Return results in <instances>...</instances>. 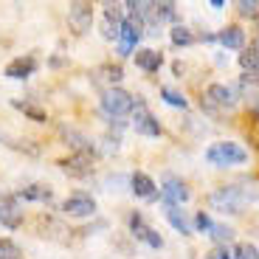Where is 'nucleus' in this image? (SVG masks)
<instances>
[{"label": "nucleus", "instance_id": "1", "mask_svg": "<svg viewBox=\"0 0 259 259\" xmlns=\"http://www.w3.org/2000/svg\"><path fill=\"white\" fill-rule=\"evenodd\" d=\"M206 161L211 166H237L248 161V152L234 141H217L206 149Z\"/></svg>", "mask_w": 259, "mask_h": 259}, {"label": "nucleus", "instance_id": "2", "mask_svg": "<svg viewBox=\"0 0 259 259\" xmlns=\"http://www.w3.org/2000/svg\"><path fill=\"white\" fill-rule=\"evenodd\" d=\"M234 104H237V96H234L231 88H226V84L214 82L206 88V93H203L200 99V107L206 113H211V116H220L223 110H231Z\"/></svg>", "mask_w": 259, "mask_h": 259}, {"label": "nucleus", "instance_id": "3", "mask_svg": "<svg viewBox=\"0 0 259 259\" xmlns=\"http://www.w3.org/2000/svg\"><path fill=\"white\" fill-rule=\"evenodd\" d=\"M211 206L217 211H226V214H240V208L245 206V194L240 192L237 186H223L217 192H211Z\"/></svg>", "mask_w": 259, "mask_h": 259}, {"label": "nucleus", "instance_id": "4", "mask_svg": "<svg viewBox=\"0 0 259 259\" xmlns=\"http://www.w3.org/2000/svg\"><path fill=\"white\" fill-rule=\"evenodd\" d=\"M102 107L107 116H127V113H133V107H136V99L130 96L127 91H121V88H110V91H104L102 96Z\"/></svg>", "mask_w": 259, "mask_h": 259}, {"label": "nucleus", "instance_id": "5", "mask_svg": "<svg viewBox=\"0 0 259 259\" xmlns=\"http://www.w3.org/2000/svg\"><path fill=\"white\" fill-rule=\"evenodd\" d=\"M136 116H133V127H136V133H141V136L147 138H155L161 136V124H158V118L149 113V107L144 102H136Z\"/></svg>", "mask_w": 259, "mask_h": 259}, {"label": "nucleus", "instance_id": "6", "mask_svg": "<svg viewBox=\"0 0 259 259\" xmlns=\"http://www.w3.org/2000/svg\"><path fill=\"white\" fill-rule=\"evenodd\" d=\"M91 23H93V6L91 3H71L68 6V26L73 28L76 34H88L91 31Z\"/></svg>", "mask_w": 259, "mask_h": 259}, {"label": "nucleus", "instance_id": "7", "mask_svg": "<svg viewBox=\"0 0 259 259\" xmlns=\"http://www.w3.org/2000/svg\"><path fill=\"white\" fill-rule=\"evenodd\" d=\"M59 166L71 178H88L93 172V152H73L71 158L59 161Z\"/></svg>", "mask_w": 259, "mask_h": 259}, {"label": "nucleus", "instance_id": "8", "mask_svg": "<svg viewBox=\"0 0 259 259\" xmlns=\"http://www.w3.org/2000/svg\"><path fill=\"white\" fill-rule=\"evenodd\" d=\"M0 223L6 228H20L23 226V208L17 203V194H0Z\"/></svg>", "mask_w": 259, "mask_h": 259}, {"label": "nucleus", "instance_id": "9", "mask_svg": "<svg viewBox=\"0 0 259 259\" xmlns=\"http://www.w3.org/2000/svg\"><path fill=\"white\" fill-rule=\"evenodd\" d=\"M138 37H141V20L130 17L121 23V28H118V54H133V48H136Z\"/></svg>", "mask_w": 259, "mask_h": 259}, {"label": "nucleus", "instance_id": "10", "mask_svg": "<svg viewBox=\"0 0 259 259\" xmlns=\"http://www.w3.org/2000/svg\"><path fill=\"white\" fill-rule=\"evenodd\" d=\"M62 211L68 214V217H91V214L96 211V200H93L91 194L76 192L62 203Z\"/></svg>", "mask_w": 259, "mask_h": 259}, {"label": "nucleus", "instance_id": "11", "mask_svg": "<svg viewBox=\"0 0 259 259\" xmlns=\"http://www.w3.org/2000/svg\"><path fill=\"white\" fill-rule=\"evenodd\" d=\"M163 203L166 206H181V203L189 200V189L183 181H178L175 175H166L163 178V192H161Z\"/></svg>", "mask_w": 259, "mask_h": 259}, {"label": "nucleus", "instance_id": "12", "mask_svg": "<svg viewBox=\"0 0 259 259\" xmlns=\"http://www.w3.org/2000/svg\"><path fill=\"white\" fill-rule=\"evenodd\" d=\"M130 228H133V237H136V240H144L147 245H152V248H161L163 245L161 234H155L149 226H144V220H141V214H138V211L130 217Z\"/></svg>", "mask_w": 259, "mask_h": 259}, {"label": "nucleus", "instance_id": "13", "mask_svg": "<svg viewBox=\"0 0 259 259\" xmlns=\"http://www.w3.org/2000/svg\"><path fill=\"white\" fill-rule=\"evenodd\" d=\"M121 9L113 6V3H107L104 6V20H102V34L107 39H118V28H121Z\"/></svg>", "mask_w": 259, "mask_h": 259}, {"label": "nucleus", "instance_id": "14", "mask_svg": "<svg viewBox=\"0 0 259 259\" xmlns=\"http://www.w3.org/2000/svg\"><path fill=\"white\" fill-rule=\"evenodd\" d=\"M37 71V59L34 57H17V59H12V62L6 65V76L9 79H28L31 73Z\"/></svg>", "mask_w": 259, "mask_h": 259}, {"label": "nucleus", "instance_id": "15", "mask_svg": "<svg viewBox=\"0 0 259 259\" xmlns=\"http://www.w3.org/2000/svg\"><path fill=\"white\" fill-rule=\"evenodd\" d=\"M136 65L141 68V71H147V73H155L158 68L163 65V54L152 51V48H141V51H136Z\"/></svg>", "mask_w": 259, "mask_h": 259}, {"label": "nucleus", "instance_id": "16", "mask_svg": "<svg viewBox=\"0 0 259 259\" xmlns=\"http://www.w3.org/2000/svg\"><path fill=\"white\" fill-rule=\"evenodd\" d=\"M130 186H133V192H136L138 197H144V200H152V197H155V181L149 175H144V172H136V175L130 178Z\"/></svg>", "mask_w": 259, "mask_h": 259}, {"label": "nucleus", "instance_id": "17", "mask_svg": "<svg viewBox=\"0 0 259 259\" xmlns=\"http://www.w3.org/2000/svg\"><path fill=\"white\" fill-rule=\"evenodd\" d=\"M166 220L181 234H192V223H189L186 211H181V206H166Z\"/></svg>", "mask_w": 259, "mask_h": 259}, {"label": "nucleus", "instance_id": "18", "mask_svg": "<svg viewBox=\"0 0 259 259\" xmlns=\"http://www.w3.org/2000/svg\"><path fill=\"white\" fill-rule=\"evenodd\" d=\"M217 39H220L226 48H242V42H245V34H242L240 26H228V28H223V31L217 34Z\"/></svg>", "mask_w": 259, "mask_h": 259}, {"label": "nucleus", "instance_id": "19", "mask_svg": "<svg viewBox=\"0 0 259 259\" xmlns=\"http://www.w3.org/2000/svg\"><path fill=\"white\" fill-rule=\"evenodd\" d=\"M240 65L245 73H256L259 71V48L256 46H248L245 51L240 54Z\"/></svg>", "mask_w": 259, "mask_h": 259}, {"label": "nucleus", "instance_id": "20", "mask_svg": "<svg viewBox=\"0 0 259 259\" xmlns=\"http://www.w3.org/2000/svg\"><path fill=\"white\" fill-rule=\"evenodd\" d=\"M51 194H54L51 189H48V186H39V183L20 189V197H26V200H51Z\"/></svg>", "mask_w": 259, "mask_h": 259}, {"label": "nucleus", "instance_id": "21", "mask_svg": "<svg viewBox=\"0 0 259 259\" xmlns=\"http://www.w3.org/2000/svg\"><path fill=\"white\" fill-rule=\"evenodd\" d=\"M208 237L217 242H228L234 237V231L228 226H223V223H211V228H208Z\"/></svg>", "mask_w": 259, "mask_h": 259}, {"label": "nucleus", "instance_id": "22", "mask_svg": "<svg viewBox=\"0 0 259 259\" xmlns=\"http://www.w3.org/2000/svg\"><path fill=\"white\" fill-rule=\"evenodd\" d=\"M14 107H17V110H23L28 118H34V121H46V110H39L37 104H28V102H14Z\"/></svg>", "mask_w": 259, "mask_h": 259}, {"label": "nucleus", "instance_id": "23", "mask_svg": "<svg viewBox=\"0 0 259 259\" xmlns=\"http://www.w3.org/2000/svg\"><path fill=\"white\" fill-rule=\"evenodd\" d=\"M169 37H172V42H175V46H192V42H194L192 31H189V28H183V26H175Z\"/></svg>", "mask_w": 259, "mask_h": 259}, {"label": "nucleus", "instance_id": "24", "mask_svg": "<svg viewBox=\"0 0 259 259\" xmlns=\"http://www.w3.org/2000/svg\"><path fill=\"white\" fill-rule=\"evenodd\" d=\"M161 96L166 104H172V107H186V99H183V93H178L175 88H161Z\"/></svg>", "mask_w": 259, "mask_h": 259}, {"label": "nucleus", "instance_id": "25", "mask_svg": "<svg viewBox=\"0 0 259 259\" xmlns=\"http://www.w3.org/2000/svg\"><path fill=\"white\" fill-rule=\"evenodd\" d=\"M0 259H23V253L12 240H0Z\"/></svg>", "mask_w": 259, "mask_h": 259}, {"label": "nucleus", "instance_id": "26", "mask_svg": "<svg viewBox=\"0 0 259 259\" xmlns=\"http://www.w3.org/2000/svg\"><path fill=\"white\" fill-rule=\"evenodd\" d=\"M237 9H240L242 17H256V14H259V3H256V0H240Z\"/></svg>", "mask_w": 259, "mask_h": 259}, {"label": "nucleus", "instance_id": "27", "mask_svg": "<svg viewBox=\"0 0 259 259\" xmlns=\"http://www.w3.org/2000/svg\"><path fill=\"white\" fill-rule=\"evenodd\" d=\"M234 259H259V251L251 242H242V245H237V256Z\"/></svg>", "mask_w": 259, "mask_h": 259}, {"label": "nucleus", "instance_id": "28", "mask_svg": "<svg viewBox=\"0 0 259 259\" xmlns=\"http://www.w3.org/2000/svg\"><path fill=\"white\" fill-rule=\"evenodd\" d=\"M104 73H107V82H118V79L124 76L121 65H107V68H104Z\"/></svg>", "mask_w": 259, "mask_h": 259}, {"label": "nucleus", "instance_id": "29", "mask_svg": "<svg viewBox=\"0 0 259 259\" xmlns=\"http://www.w3.org/2000/svg\"><path fill=\"white\" fill-rule=\"evenodd\" d=\"M194 223H197V228H200V231H208V228H211V220H208V214H206V211H197Z\"/></svg>", "mask_w": 259, "mask_h": 259}, {"label": "nucleus", "instance_id": "30", "mask_svg": "<svg viewBox=\"0 0 259 259\" xmlns=\"http://www.w3.org/2000/svg\"><path fill=\"white\" fill-rule=\"evenodd\" d=\"M206 259H231V253H228V248H226V245H217Z\"/></svg>", "mask_w": 259, "mask_h": 259}, {"label": "nucleus", "instance_id": "31", "mask_svg": "<svg viewBox=\"0 0 259 259\" xmlns=\"http://www.w3.org/2000/svg\"><path fill=\"white\" fill-rule=\"evenodd\" d=\"M253 116L259 118V102H253Z\"/></svg>", "mask_w": 259, "mask_h": 259}, {"label": "nucleus", "instance_id": "32", "mask_svg": "<svg viewBox=\"0 0 259 259\" xmlns=\"http://www.w3.org/2000/svg\"><path fill=\"white\" fill-rule=\"evenodd\" d=\"M253 23H256V31H259V14H256V17H253Z\"/></svg>", "mask_w": 259, "mask_h": 259}]
</instances>
